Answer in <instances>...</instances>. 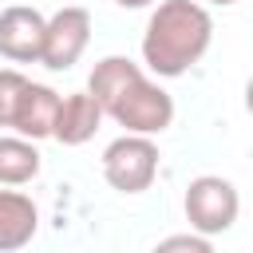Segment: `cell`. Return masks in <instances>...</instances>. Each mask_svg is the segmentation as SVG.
I'll use <instances>...</instances> for the list:
<instances>
[{
  "label": "cell",
  "mask_w": 253,
  "mask_h": 253,
  "mask_svg": "<svg viewBox=\"0 0 253 253\" xmlns=\"http://www.w3.org/2000/svg\"><path fill=\"white\" fill-rule=\"evenodd\" d=\"M87 91L99 99L103 115L115 119L123 130L134 134H162L174 123V99L166 87H158L134 59L126 55H103L91 67Z\"/></svg>",
  "instance_id": "1"
},
{
  "label": "cell",
  "mask_w": 253,
  "mask_h": 253,
  "mask_svg": "<svg viewBox=\"0 0 253 253\" xmlns=\"http://www.w3.org/2000/svg\"><path fill=\"white\" fill-rule=\"evenodd\" d=\"M213 43V16L198 0H158L142 32V63L158 79L186 75Z\"/></svg>",
  "instance_id": "2"
},
{
  "label": "cell",
  "mask_w": 253,
  "mask_h": 253,
  "mask_svg": "<svg viewBox=\"0 0 253 253\" xmlns=\"http://www.w3.org/2000/svg\"><path fill=\"white\" fill-rule=\"evenodd\" d=\"M182 210H186V221L190 229L206 233V237H221L233 229L237 213H241V194L229 178L221 174H198L190 186H186V198H182Z\"/></svg>",
  "instance_id": "3"
},
{
  "label": "cell",
  "mask_w": 253,
  "mask_h": 253,
  "mask_svg": "<svg viewBox=\"0 0 253 253\" xmlns=\"http://www.w3.org/2000/svg\"><path fill=\"white\" fill-rule=\"evenodd\" d=\"M103 178L119 194H142L158 178V146L150 134L126 130L103 150Z\"/></svg>",
  "instance_id": "4"
},
{
  "label": "cell",
  "mask_w": 253,
  "mask_h": 253,
  "mask_svg": "<svg viewBox=\"0 0 253 253\" xmlns=\"http://www.w3.org/2000/svg\"><path fill=\"white\" fill-rule=\"evenodd\" d=\"M87 43H91V12L83 4H63L59 12L47 16L40 63L47 71H71L87 51Z\"/></svg>",
  "instance_id": "5"
},
{
  "label": "cell",
  "mask_w": 253,
  "mask_h": 253,
  "mask_svg": "<svg viewBox=\"0 0 253 253\" xmlns=\"http://www.w3.org/2000/svg\"><path fill=\"white\" fill-rule=\"evenodd\" d=\"M47 16L32 4H8L0 12V55L8 63H40Z\"/></svg>",
  "instance_id": "6"
},
{
  "label": "cell",
  "mask_w": 253,
  "mask_h": 253,
  "mask_svg": "<svg viewBox=\"0 0 253 253\" xmlns=\"http://www.w3.org/2000/svg\"><path fill=\"white\" fill-rule=\"evenodd\" d=\"M103 119H107V115H103V107H99V99H95L91 91H71V95H63V103H59L51 138L63 142V146H83V142L95 138V130L103 126Z\"/></svg>",
  "instance_id": "7"
},
{
  "label": "cell",
  "mask_w": 253,
  "mask_h": 253,
  "mask_svg": "<svg viewBox=\"0 0 253 253\" xmlns=\"http://www.w3.org/2000/svg\"><path fill=\"white\" fill-rule=\"evenodd\" d=\"M59 103H63V95H59L55 87L28 79V87H24V95H20V107H16V119H12V130L24 134V138H36V142H40V138H51Z\"/></svg>",
  "instance_id": "8"
},
{
  "label": "cell",
  "mask_w": 253,
  "mask_h": 253,
  "mask_svg": "<svg viewBox=\"0 0 253 253\" xmlns=\"http://www.w3.org/2000/svg\"><path fill=\"white\" fill-rule=\"evenodd\" d=\"M40 229V206L24 190H0V253L24 249Z\"/></svg>",
  "instance_id": "9"
},
{
  "label": "cell",
  "mask_w": 253,
  "mask_h": 253,
  "mask_svg": "<svg viewBox=\"0 0 253 253\" xmlns=\"http://www.w3.org/2000/svg\"><path fill=\"white\" fill-rule=\"evenodd\" d=\"M43 158L36 138L24 134H0V186H24L40 174Z\"/></svg>",
  "instance_id": "10"
},
{
  "label": "cell",
  "mask_w": 253,
  "mask_h": 253,
  "mask_svg": "<svg viewBox=\"0 0 253 253\" xmlns=\"http://www.w3.org/2000/svg\"><path fill=\"white\" fill-rule=\"evenodd\" d=\"M24 87H28V75H24V71H16V67H0V126H12Z\"/></svg>",
  "instance_id": "11"
},
{
  "label": "cell",
  "mask_w": 253,
  "mask_h": 253,
  "mask_svg": "<svg viewBox=\"0 0 253 253\" xmlns=\"http://www.w3.org/2000/svg\"><path fill=\"white\" fill-rule=\"evenodd\" d=\"M170 249H190V253H210L213 249V237L190 229V233H174V237H162L158 241V253H170Z\"/></svg>",
  "instance_id": "12"
},
{
  "label": "cell",
  "mask_w": 253,
  "mask_h": 253,
  "mask_svg": "<svg viewBox=\"0 0 253 253\" xmlns=\"http://www.w3.org/2000/svg\"><path fill=\"white\" fill-rule=\"evenodd\" d=\"M119 8H126V12H138V8H150V4H158V0H115Z\"/></svg>",
  "instance_id": "13"
},
{
  "label": "cell",
  "mask_w": 253,
  "mask_h": 253,
  "mask_svg": "<svg viewBox=\"0 0 253 253\" xmlns=\"http://www.w3.org/2000/svg\"><path fill=\"white\" fill-rule=\"evenodd\" d=\"M245 111L253 115V75H249V83H245Z\"/></svg>",
  "instance_id": "14"
},
{
  "label": "cell",
  "mask_w": 253,
  "mask_h": 253,
  "mask_svg": "<svg viewBox=\"0 0 253 253\" xmlns=\"http://www.w3.org/2000/svg\"><path fill=\"white\" fill-rule=\"evenodd\" d=\"M206 4H217V8H229V4H237V0H206Z\"/></svg>",
  "instance_id": "15"
}]
</instances>
